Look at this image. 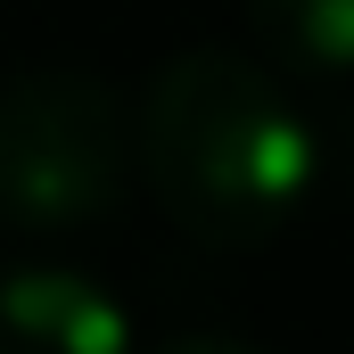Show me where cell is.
Listing matches in <instances>:
<instances>
[{
	"label": "cell",
	"instance_id": "6da1fadb",
	"mask_svg": "<svg viewBox=\"0 0 354 354\" xmlns=\"http://www.w3.org/2000/svg\"><path fill=\"white\" fill-rule=\"evenodd\" d=\"M140 165L198 248H264L305 206L322 140L256 58L206 41L157 66L140 99Z\"/></svg>",
	"mask_w": 354,
	"mask_h": 354
},
{
	"label": "cell",
	"instance_id": "7a4b0ae2",
	"mask_svg": "<svg viewBox=\"0 0 354 354\" xmlns=\"http://www.w3.org/2000/svg\"><path fill=\"white\" fill-rule=\"evenodd\" d=\"M132 174V124L107 75L33 66L0 83V223L8 231H83L115 214Z\"/></svg>",
	"mask_w": 354,
	"mask_h": 354
},
{
	"label": "cell",
	"instance_id": "3957f363",
	"mask_svg": "<svg viewBox=\"0 0 354 354\" xmlns=\"http://www.w3.org/2000/svg\"><path fill=\"white\" fill-rule=\"evenodd\" d=\"M0 354H132V322L99 280L25 264L0 280Z\"/></svg>",
	"mask_w": 354,
	"mask_h": 354
},
{
	"label": "cell",
	"instance_id": "277c9868",
	"mask_svg": "<svg viewBox=\"0 0 354 354\" xmlns=\"http://www.w3.org/2000/svg\"><path fill=\"white\" fill-rule=\"evenodd\" d=\"M248 25L305 83H346L354 75V0H248Z\"/></svg>",
	"mask_w": 354,
	"mask_h": 354
},
{
	"label": "cell",
	"instance_id": "5b68a950",
	"mask_svg": "<svg viewBox=\"0 0 354 354\" xmlns=\"http://www.w3.org/2000/svg\"><path fill=\"white\" fill-rule=\"evenodd\" d=\"M157 354H256V346H239V338H165Z\"/></svg>",
	"mask_w": 354,
	"mask_h": 354
},
{
	"label": "cell",
	"instance_id": "8992f818",
	"mask_svg": "<svg viewBox=\"0 0 354 354\" xmlns=\"http://www.w3.org/2000/svg\"><path fill=\"white\" fill-rule=\"evenodd\" d=\"M346 174H354V165H346Z\"/></svg>",
	"mask_w": 354,
	"mask_h": 354
}]
</instances>
